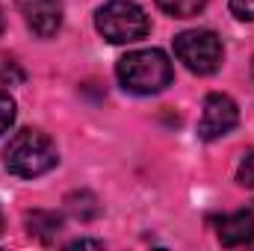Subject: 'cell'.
Wrapping results in <instances>:
<instances>
[{
	"label": "cell",
	"mask_w": 254,
	"mask_h": 251,
	"mask_svg": "<svg viewBox=\"0 0 254 251\" xmlns=\"http://www.w3.org/2000/svg\"><path fill=\"white\" fill-rule=\"evenodd\" d=\"M119 83L133 95H157L166 86H172V63L163 51L145 48V51H130L119 60Z\"/></svg>",
	"instance_id": "obj_1"
},
{
	"label": "cell",
	"mask_w": 254,
	"mask_h": 251,
	"mask_svg": "<svg viewBox=\"0 0 254 251\" xmlns=\"http://www.w3.org/2000/svg\"><path fill=\"white\" fill-rule=\"evenodd\" d=\"M57 160V145L42 130H18L3 151V163L15 178H39L51 172Z\"/></svg>",
	"instance_id": "obj_2"
},
{
	"label": "cell",
	"mask_w": 254,
	"mask_h": 251,
	"mask_svg": "<svg viewBox=\"0 0 254 251\" xmlns=\"http://www.w3.org/2000/svg\"><path fill=\"white\" fill-rule=\"evenodd\" d=\"M95 27L98 33L113 42V45H130L148 36L151 21L145 15V9L133 0H110L95 12Z\"/></svg>",
	"instance_id": "obj_3"
},
{
	"label": "cell",
	"mask_w": 254,
	"mask_h": 251,
	"mask_svg": "<svg viewBox=\"0 0 254 251\" xmlns=\"http://www.w3.org/2000/svg\"><path fill=\"white\" fill-rule=\"evenodd\" d=\"M175 57L190 68L192 74H213L222 65V39L213 30H187L175 36Z\"/></svg>",
	"instance_id": "obj_4"
},
{
	"label": "cell",
	"mask_w": 254,
	"mask_h": 251,
	"mask_svg": "<svg viewBox=\"0 0 254 251\" xmlns=\"http://www.w3.org/2000/svg\"><path fill=\"white\" fill-rule=\"evenodd\" d=\"M240 122V110L237 104L222 95V92H213L204 98V113H201V122H198V136L204 142H213V139H222L228 136Z\"/></svg>",
	"instance_id": "obj_5"
},
{
	"label": "cell",
	"mask_w": 254,
	"mask_h": 251,
	"mask_svg": "<svg viewBox=\"0 0 254 251\" xmlns=\"http://www.w3.org/2000/svg\"><path fill=\"white\" fill-rule=\"evenodd\" d=\"M18 12L24 15V24L39 39L57 36L63 27V3L60 0H18Z\"/></svg>",
	"instance_id": "obj_6"
},
{
	"label": "cell",
	"mask_w": 254,
	"mask_h": 251,
	"mask_svg": "<svg viewBox=\"0 0 254 251\" xmlns=\"http://www.w3.org/2000/svg\"><path fill=\"white\" fill-rule=\"evenodd\" d=\"M254 240V207L228 213L219 219V243L234 249V246H246Z\"/></svg>",
	"instance_id": "obj_7"
},
{
	"label": "cell",
	"mask_w": 254,
	"mask_h": 251,
	"mask_svg": "<svg viewBox=\"0 0 254 251\" xmlns=\"http://www.w3.org/2000/svg\"><path fill=\"white\" fill-rule=\"evenodd\" d=\"M27 228H30V234H36V237H42V240L48 243L54 234H60V228H63V219H60L57 213L36 210V213H30V216H27Z\"/></svg>",
	"instance_id": "obj_8"
},
{
	"label": "cell",
	"mask_w": 254,
	"mask_h": 251,
	"mask_svg": "<svg viewBox=\"0 0 254 251\" xmlns=\"http://www.w3.org/2000/svg\"><path fill=\"white\" fill-rule=\"evenodd\" d=\"M157 6L172 18H195L204 12L207 0H157Z\"/></svg>",
	"instance_id": "obj_9"
},
{
	"label": "cell",
	"mask_w": 254,
	"mask_h": 251,
	"mask_svg": "<svg viewBox=\"0 0 254 251\" xmlns=\"http://www.w3.org/2000/svg\"><path fill=\"white\" fill-rule=\"evenodd\" d=\"M27 80V71L21 68V63L9 54H0V83L3 86H21Z\"/></svg>",
	"instance_id": "obj_10"
},
{
	"label": "cell",
	"mask_w": 254,
	"mask_h": 251,
	"mask_svg": "<svg viewBox=\"0 0 254 251\" xmlns=\"http://www.w3.org/2000/svg\"><path fill=\"white\" fill-rule=\"evenodd\" d=\"M12 125H15V101L6 89H0V136L9 133Z\"/></svg>",
	"instance_id": "obj_11"
},
{
	"label": "cell",
	"mask_w": 254,
	"mask_h": 251,
	"mask_svg": "<svg viewBox=\"0 0 254 251\" xmlns=\"http://www.w3.org/2000/svg\"><path fill=\"white\" fill-rule=\"evenodd\" d=\"M237 181L246 189H254V151L243 157V163H240V169H237Z\"/></svg>",
	"instance_id": "obj_12"
},
{
	"label": "cell",
	"mask_w": 254,
	"mask_h": 251,
	"mask_svg": "<svg viewBox=\"0 0 254 251\" xmlns=\"http://www.w3.org/2000/svg\"><path fill=\"white\" fill-rule=\"evenodd\" d=\"M228 6L240 21H254V0H231Z\"/></svg>",
	"instance_id": "obj_13"
},
{
	"label": "cell",
	"mask_w": 254,
	"mask_h": 251,
	"mask_svg": "<svg viewBox=\"0 0 254 251\" xmlns=\"http://www.w3.org/2000/svg\"><path fill=\"white\" fill-rule=\"evenodd\" d=\"M104 243L101 240H74V243H68V249H101Z\"/></svg>",
	"instance_id": "obj_14"
},
{
	"label": "cell",
	"mask_w": 254,
	"mask_h": 251,
	"mask_svg": "<svg viewBox=\"0 0 254 251\" xmlns=\"http://www.w3.org/2000/svg\"><path fill=\"white\" fill-rule=\"evenodd\" d=\"M3 27H6V21H3V9H0V33H3Z\"/></svg>",
	"instance_id": "obj_15"
},
{
	"label": "cell",
	"mask_w": 254,
	"mask_h": 251,
	"mask_svg": "<svg viewBox=\"0 0 254 251\" xmlns=\"http://www.w3.org/2000/svg\"><path fill=\"white\" fill-rule=\"evenodd\" d=\"M0 231H3V216H0Z\"/></svg>",
	"instance_id": "obj_16"
}]
</instances>
